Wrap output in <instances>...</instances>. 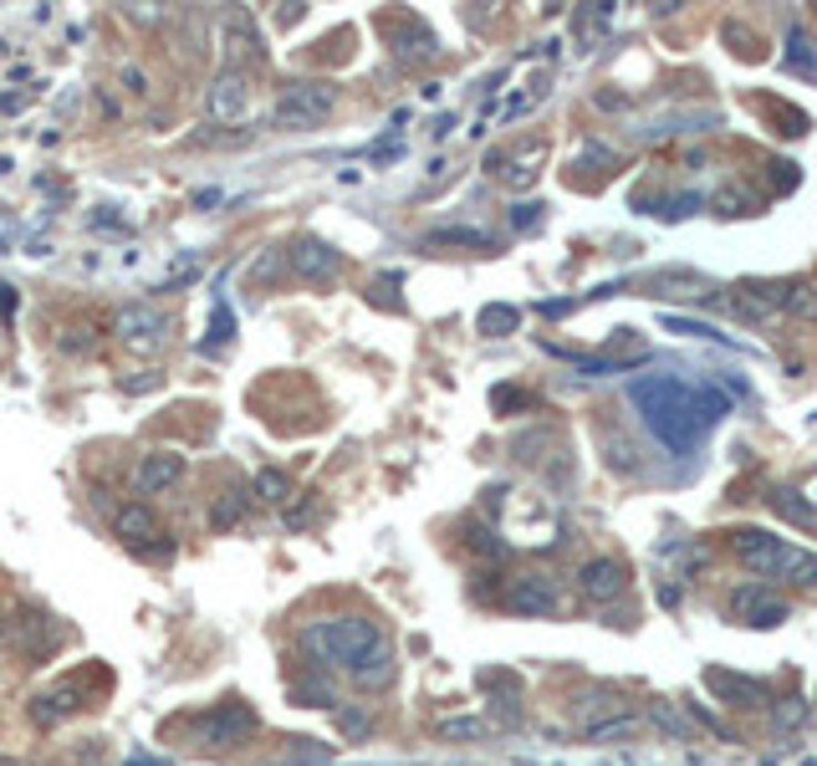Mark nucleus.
Instances as JSON below:
<instances>
[{"mask_svg":"<svg viewBox=\"0 0 817 766\" xmlns=\"http://www.w3.org/2000/svg\"><path fill=\"white\" fill-rule=\"evenodd\" d=\"M629 398L644 410V424L674 455L695 449V439L711 429L725 414V394L711 389V383H685L674 373H649V379H633Z\"/></svg>","mask_w":817,"mask_h":766,"instance_id":"f257e3e1","label":"nucleus"},{"mask_svg":"<svg viewBox=\"0 0 817 766\" xmlns=\"http://www.w3.org/2000/svg\"><path fill=\"white\" fill-rule=\"evenodd\" d=\"M302 644L317 664L348 670L363 685H383L394 674V644L379 634V623L369 619H322L302 629Z\"/></svg>","mask_w":817,"mask_h":766,"instance_id":"f03ea898","label":"nucleus"},{"mask_svg":"<svg viewBox=\"0 0 817 766\" xmlns=\"http://www.w3.org/2000/svg\"><path fill=\"white\" fill-rule=\"evenodd\" d=\"M736 557L746 562V568L766 572V578L817 588V552H803V547L782 542V537H766V531H756V527L736 531Z\"/></svg>","mask_w":817,"mask_h":766,"instance_id":"7ed1b4c3","label":"nucleus"},{"mask_svg":"<svg viewBox=\"0 0 817 766\" xmlns=\"http://www.w3.org/2000/svg\"><path fill=\"white\" fill-rule=\"evenodd\" d=\"M332 107H338V87L332 82H287L266 113V128L277 123V128H317V123L332 118Z\"/></svg>","mask_w":817,"mask_h":766,"instance_id":"20e7f679","label":"nucleus"},{"mask_svg":"<svg viewBox=\"0 0 817 766\" xmlns=\"http://www.w3.org/2000/svg\"><path fill=\"white\" fill-rule=\"evenodd\" d=\"M256 711L246 701H220L210 705L205 715H195L185 726V736L195 741V746H246V741L256 736Z\"/></svg>","mask_w":817,"mask_h":766,"instance_id":"39448f33","label":"nucleus"},{"mask_svg":"<svg viewBox=\"0 0 817 766\" xmlns=\"http://www.w3.org/2000/svg\"><path fill=\"white\" fill-rule=\"evenodd\" d=\"M506 608L516 619H552L562 608V593H557V582L547 572H521V578L506 582Z\"/></svg>","mask_w":817,"mask_h":766,"instance_id":"423d86ee","label":"nucleus"},{"mask_svg":"<svg viewBox=\"0 0 817 766\" xmlns=\"http://www.w3.org/2000/svg\"><path fill=\"white\" fill-rule=\"evenodd\" d=\"M731 613L752 629H777V623L792 619V603L777 593V588H762V582H741L731 593Z\"/></svg>","mask_w":817,"mask_h":766,"instance_id":"0eeeda50","label":"nucleus"},{"mask_svg":"<svg viewBox=\"0 0 817 766\" xmlns=\"http://www.w3.org/2000/svg\"><path fill=\"white\" fill-rule=\"evenodd\" d=\"M164 312H154L148 302H133V307H118L113 312V332H118V343L133 348V353H158L164 348Z\"/></svg>","mask_w":817,"mask_h":766,"instance_id":"6e6552de","label":"nucleus"},{"mask_svg":"<svg viewBox=\"0 0 817 766\" xmlns=\"http://www.w3.org/2000/svg\"><path fill=\"white\" fill-rule=\"evenodd\" d=\"M383 37H389V52L408 66L435 62L439 56V37L424 27L420 15H389V21H383Z\"/></svg>","mask_w":817,"mask_h":766,"instance_id":"1a4fd4ad","label":"nucleus"},{"mask_svg":"<svg viewBox=\"0 0 817 766\" xmlns=\"http://www.w3.org/2000/svg\"><path fill=\"white\" fill-rule=\"evenodd\" d=\"M623 588H629V568H623L619 557H593V562H582L578 593L588 598V603H613V598H623Z\"/></svg>","mask_w":817,"mask_h":766,"instance_id":"9d476101","label":"nucleus"},{"mask_svg":"<svg viewBox=\"0 0 817 766\" xmlns=\"http://www.w3.org/2000/svg\"><path fill=\"white\" fill-rule=\"evenodd\" d=\"M246 107H251V77L236 72V66H225L210 87V118H220V123L246 118Z\"/></svg>","mask_w":817,"mask_h":766,"instance_id":"9b49d317","label":"nucleus"},{"mask_svg":"<svg viewBox=\"0 0 817 766\" xmlns=\"http://www.w3.org/2000/svg\"><path fill=\"white\" fill-rule=\"evenodd\" d=\"M0 644L27 649V654H46L56 644V629L41 613H15V619H0Z\"/></svg>","mask_w":817,"mask_h":766,"instance_id":"f8f14e48","label":"nucleus"},{"mask_svg":"<svg viewBox=\"0 0 817 766\" xmlns=\"http://www.w3.org/2000/svg\"><path fill=\"white\" fill-rule=\"evenodd\" d=\"M225 56H230L236 72H246V66L261 56V31H256L251 11H230V15H225Z\"/></svg>","mask_w":817,"mask_h":766,"instance_id":"ddd939ff","label":"nucleus"},{"mask_svg":"<svg viewBox=\"0 0 817 766\" xmlns=\"http://www.w3.org/2000/svg\"><path fill=\"white\" fill-rule=\"evenodd\" d=\"M623 715H633V705L623 701L619 690H588V695L572 705V721H578L582 731H598V726H608V721H623Z\"/></svg>","mask_w":817,"mask_h":766,"instance_id":"4468645a","label":"nucleus"},{"mask_svg":"<svg viewBox=\"0 0 817 766\" xmlns=\"http://www.w3.org/2000/svg\"><path fill=\"white\" fill-rule=\"evenodd\" d=\"M291 271L297 277H307V281H332L338 277V251H332L328 240H297L291 246Z\"/></svg>","mask_w":817,"mask_h":766,"instance_id":"2eb2a0df","label":"nucleus"},{"mask_svg":"<svg viewBox=\"0 0 817 766\" xmlns=\"http://www.w3.org/2000/svg\"><path fill=\"white\" fill-rule=\"evenodd\" d=\"M185 476V455H174V449H154V455H144L138 460V490L144 496H158V490H169L174 480Z\"/></svg>","mask_w":817,"mask_h":766,"instance_id":"dca6fc26","label":"nucleus"},{"mask_svg":"<svg viewBox=\"0 0 817 766\" xmlns=\"http://www.w3.org/2000/svg\"><path fill=\"white\" fill-rule=\"evenodd\" d=\"M644 291L649 297H711V281L690 266H664V271L644 277Z\"/></svg>","mask_w":817,"mask_h":766,"instance_id":"f3484780","label":"nucleus"},{"mask_svg":"<svg viewBox=\"0 0 817 766\" xmlns=\"http://www.w3.org/2000/svg\"><path fill=\"white\" fill-rule=\"evenodd\" d=\"M77 711H82V690L77 685H56V690H46V695L31 701V721H37V726H56V721H66V715H77Z\"/></svg>","mask_w":817,"mask_h":766,"instance_id":"a211bd4d","label":"nucleus"},{"mask_svg":"<svg viewBox=\"0 0 817 766\" xmlns=\"http://www.w3.org/2000/svg\"><path fill=\"white\" fill-rule=\"evenodd\" d=\"M705 685H711L725 705H766V685H756V680H741V674L705 670Z\"/></svg>","mask_w":817,"mask_h":766,"instance_id":"6ab92c4d","label":"nucleus"},{"mask_svg":"<svg viewBox=\"0 0 817 766\" xmlns=\"http://www.w3.org/2000/svg\"><path fill=\"white\" fill-rule=\"evenodd\" d=\"M766 506H772V511L782 516V521H792V527H817V506L807 501L803 490H772V496H766Z\"/></svg>","mask_w":817,"mask_h":766,"instance_id":"aec40b11","label":"nucleus"},{"mask_svg":"<svg viewBox=\"0 0 817 766\" xmlns=\"http://www.w3.org/2000/svg\"><path fill=\"white\" fill-rule=\"evenodd\" d=\"M557 445H562V439H557V429L537 424V429H527V435H516V439H511V455H516L521 465H541V460H547L541 449H557Z\"/></svg>","mask_w":817,"mask_h":766,"instance_id":"412c9836","label":"nucleus"},{"mask_svg":"<svg viewBox=\"0 0 817 766\" xmlns=\"http://www.w3.org/2000/svg\"><path fill=\"white\" fill-rule=\"evenodd\" d=\"M113 527H118V537H128L133 547H144V537H158L154 511H148V506H123V511L113 516Z\"/></svg>","mask_w":817,"mask_h":766,"instance_id":"4be33fe9","label":"nucleus"},{"mask_svg":"<svg viewBox=\"0 0 817 766\" xmlns=\"http://www.w3.org/2000/svg\"><path fill=\"white\" fill-rule=\"evenodd\" d=\"M782 312H787V318H797V322H817V281H787Z\"/></svg>","mask_w":817,"mask_h":766,"instance_id":"5701e85b","label":"nucleus"},{"mask_svg":"<svg viewBox=\"0 0 817 766\" xmlns=\"http://www.w3.org/2000/svg\"><path fill=\"white\" fill-rule=\"evenodd\" d=\"M424 246H430V251H439V246H470V251H490V236H486V230H470V225H449V230H430V236H424Z\"/></svg>","mask_w":817,"mask_h":766,"instance_id":"b1692460","label":"nucleus"},{"mask_svg":"<svg viewBox=\"0 0 817 766\" xmlns=\"http://www.w3.org/2000/svg\"><path fill=\"white\" fill-rule=\"evenodd\" d=\"M475 328L486 332V338H506V332L521 328V312H516V307H506V302H490V307H480Z\"/></svg>","mask_w":817,"mask_h":766,"instance_id":"393cba45","label":"nucleus"},{"mask_svg":"<svg viewBox=\"0 0 817 766\" xmlns=\"http://www.w3.org/2000/svg\"><path fill=\"white\" fill-rule=\"evenodd\" d=\"M240 516H246V490H240V486L220 490V501H215V511H210V527L230 531V527H240Z\"/></svg>","mask_w":817,"mask_h":766,"instance_id":"a878e982","label":"nucleus"},{"mask_svg":"<svg viewBox=\"0 0 817 766\" xmlns=\"http://www.w3.org/2000/svg\"><path fill=\"white\" fill-rule=\"evenodd\" d=\"M787 66H797V72H803V77H817V52H813V41H807V31H797L792 27L787 31Z\"/></svg>","mask_w":817,"mask_h":766,"instance_id":"bb28decb","label":"nucleus"},{"mask_svg":"<svg viewBox=\"0 0 817 766\" xmlns=\"http://www.w3.org/2000/svg\"><path fill=\"white\" fill-rule=\"evenodd\" d=\"M603 460H608V470H619V476H633V470H639V455H633V445L619 435V429L603 435Z\"/></svg>","mask_w":817,"mask_h":766,"instance_id":"cd10ccee","label":"nucleus"},{"mask_svg":"<svg viewBox=\"0 0 817 766\" xmlns=\"http://www.w3.org/2000/svg\"><path fill=\"white\" fill-rule=\"evenodd\" d=\"M256 496H261L266 506H287L291 501V476H287V470H277V465L261 470V476H256Z\"/></svg>","mask_w":817,"mask_h":766,"instance_id":"c85d7f7f","label":"nucleus"},{"mask_svg":"<svg viewBox=\"0 0 817 766\" xmlns=\"http://www.w3.org/2000/svg\"><path fill=\"white\" fill-rule=\"evenodd\" d=\"M547 82H552V77H547V72H537V77L527 82V93L506 103V118H521V113H531V107H537L541 97H547Z\"/></svg>","mask_w":817,"mask_h":766,"instance_id":"c756f323","label":"nucleus"},{"mask_svg":"<svg viewBox=\"0 0 817 766\" xmlns=\"http://www.w3.org/2000/svg\"><path fill=\"white\" fill-rule=\"evenodd\" d=\"M654 726H660L670 741H690V726L680 721V715H674L670 701H654Z\"/></svg>","mask_w":817,"mask_h":766,"instance_id":"7c9ffc66","label":"nucleus"},{"mask_svg":"<svg viewBox=\"0 0 817 766\" xmlns=\"http://www.w3.org/2000/svg\"><path fill=\"white\" fill-rule=\"evenodd\" d=\"M465 542H470V552H480V557H501L506 552V542L490 527H470L465 531Z\"/></svg>","mask_w":817,"mask_h":766,"instance_id":"2f4dec72","label":"nucleus"},{"mask_svg":"<svg viewBox=\"0 0 817 766\" xmlns=\"http://www.w3.org/2000/svg\"><path fill=\"white\" fill-rule=\"evenodd\" d=\"M725 41H731V52H741L746 62H762V46H756V37L746 27H725Z\"/></svg>","mask_w":817,"mask_h":766,"instance_id":"473e14b6","label":"nucleus"},{"mask_svg":"<svg viewBox=\"0 0 817 766\" xmlns=\"http://www.w3.org/2000/svg\"><path fill=\"white\" fill-rule=\"evenodd\" d=\"M439 736H445V741H480V736H486V721H445Z\"/></svg>","mask_w":817,"mask_h":766,"instance_id":"72a5a7b5","label":"nucleus"},{"mask_svg":"<svg viewBox=\"0 0 817 766\" xmlns=\"http://www.w3.org/2000/svg\"><path fill=\"white\" fill-rule=\"evenodd\" d=\"M752 205H756V199L746 195V189H725V195H721V215H756Z\"/></svg>","mask_w":817,"mask_h":766,"instance_id":"f704fd0d","label":"nucleus"},{"mask_svg":"<svg viewBox=\"0 0 817 766\" xmlns=\"http://www.w3.org/2000/svg\"><path fill=\"white\" fill-rule=\"evenodd\" d=\"M664 328H670V332H685V338H721L711 322H690V318H664Z\"/></svg>","mask_w":817,"mask_h":766,"instance_id":"c9c22d12","label":"nucleus"},{"mask_svg":"<svg viewBox=\"0 0 817 766\" xmlns=\"http://www.w3.org/2000/svg\"><path fill=\"white\" fill-rule=\"evenodd\" d=\"M511 225L516 230H537L541 225V205L531 199V205H511Z\"/></svg>","mask_w":817,"mask_h":766,"instance_id":"e433bc0d","label":"nucleus"},{"mask_svg":"<svg viewBox=\"0 0 817 766\" xmlns=\"http://www.w3.org/2000/svg\"><path fill=\"white\" fill-rule=\"evenodd\" d=\"M490 404H496V410H521V404H531V394H521V389H496Z\"/></svg>","mask_w":817,"mask_h":766,"instance_id":"4c0bfd02","label":"nucleus"},{"mask_svg":"<svg viewBox=\"0 0 817 766\" xmlns=\"http://www.w3.org/2000/svg\"><path fill=\"white\" fill-rule=\"evenodd\" d=\"M230 332H236V318H230L225 307H215V332H210V348H215V343H225Z\"/></svg>","mask_w":817,"mask_h":766,"instance_id":"58836bf2","label":"nucleus"},{"mask_svg":"<svg viewBox=\"0 0 817 766\" xmlns=\"http://www.w3.org/2000/svg\"><path fill=\"white\" fill-rule=\"evenodd\" d=\"M777 721H782V731H792V726H797V721H803V705H797V701H787V705H782V711H777Z\"/></svg>","mask_w":817,"mask_h":766,"instance_id":"ea45409f","label":"nucleus"},{"mask_svg":"<svg viewBox=\"0 0 817 766\" xmlns=\"http://www.w3.org/2000/svg\"><path fill=\"white\" fill-rule=\"evenodd\" d=\"M0 766H27V762H11V756H0Z\"/></svg>","mask_w":817,"mask_h":766,"instance_id":"a19ab883","label":"nucleus"},{"mask_svg":"<svg viewBox=\"0 0 817 766\" xmlns=\"http://www.w3.org/2000/svg\"><path fill=\"white\" fill-rule=\"evenodd\" d=\"M6 56H11V46H6V41H0V62H6Z\"/></svg>","mask_w":817,"mask_h":766,"instance_id":"79ce46f5","label":"nucleus"}]
</instances>
